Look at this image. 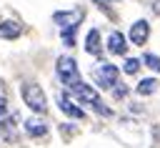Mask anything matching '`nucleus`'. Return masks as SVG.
<instances>
[{
    "label": "nucleus",
    "mask_w": 160,
    "mask_h": 148,
    "mask_svg": "<svg viewBox=\"0 0 160 148\" xmlns=\"http://www.w3.org/2000/svg\"><path fill=\"white\" fill-rule=\"evenodd\" d=\"M148 35H150L148 20H135V23L130 25V43H132V45H145V43H148Z\"/></svg>",
    "instance_id": "obj_5"
},
{
    "label": "nucleus",
    "mask_w": 160,
    "mask_h": 148,
    "mask_svg": "<svg viewBox=\"0 0 160 148\" xmlns=\"http://www.w3.org/2000/svg\"><path fill=\"white\" fill-rule=\"evenodd\" d=\"M58 105H60V110H62L65 115H70V118H75V120H82V118H85V110H82V108H78V105H75L65 93H60V95H58Z\"/></svg>",
    "instance_id": "obj_7"
},
{
    "label": "nucleus",
    "mask_w": 160,
    "mask_h": 148,
    "mask_svg": "<svg viewBox=\"0 0 160 148\" xmlns=\"http://www.w3.org/2000/svg\"><path fill=\"white\" fill-rule=\"evenodd\" d=\"M20 33H22V28H20L18 23H12V20L0 23V38H5V40H15Z\"/></svg>",
    "instance_id": "obj_10"
},
{
    "label": "nucleus",
    "mask_w": 160,
    "mask_h": 148,
    "mask_svg": "<svg viewBox=\"0 0 160 148\" xmlns=\"http://www.w3.org/2000/svg\"><path fill=\"white\" fill-rule=\"evenodd\" d=\"M142 63H145L150 70L160 73V58H158V55H152V53H145V55H142Z\"/></svg>",
    "instance_id": "obj_14"
},
{
    "label": "nucleus",
    "mask_w": 160,
    "mask_h": 148,
    "mask_svg": "<svg viewBox=\"0 0 160 148\" xmlns=\"http://www.w3.org/2000/svg\"><path fill=\"white\" fill-rule=\"evenodd\" d=\"M85 50L90 55H100V33L95 28L88 30V35H85Z\"/></svg>",
    "instance_id": "obj_9"
},
{
    "label": "nucleus",
    "mask_w": 160,
    "mask_h": 148,
    "mask_svg": "<svg viewBox=\"0 0 160 148\" xmlns=\"http://www.w3.org/2000/svg\"><path fill=\"white\" fill-rule=\"evenodd\" d=\"M118 85H120V88H115V98H122V95L128 93V88H125L122 83H118Z\"/></svg>",
    "instance_id": "obj_15"
},
{
    "label": "nucleus",
    "mask_w": 160,
    "mask_h": 148,
    "mask_svg": "<svg viewBox=\"0 0 160 148\" xmlns=\"http://www.w3.org/2000/svg\"><path fill=\"white\" fill-rule=\"evenodd\" d=\"M20 95H22L25 105H28L32 113H45V110H48V98H45V90H42L38 83H22Z\"/></svg>",
    "instance_id": "obj_2"
},
{
    "label": "nucleus",
    "mask_w": 160,
    "mask_h": 148,
    "mask_svg": "<svg viewBox=\"0 0 160 148\" xmlns=\"http://www.w3.org/2000/svg\"><path fill=\"white\" fill-rule=\"evenodd\" d=\"M70 93H72L82 105H90L95 113H100V115H110V108H105V103L100 100V95H98V90H95L92 85H88V83L78 80V83H72V85H70Z\"/></svg>",
    "instance_id": "obj_1"
},
{
    "label": "nucleus",
    "mask_w": 160,
    "mask_h": 148,
    "mask_svg": "<svg viewBox=\"0 0 160 148\" xmlns=\"http://www.w3.org/2000/svg\"><path fill=\"white\" fill-rule=\"evenodd\" d=\"M118 75H120L118 65H110V63H100V65L95 68V73H92V78H95V83H98L100 88H112V85H118Z\"/></svg>",
    "instance_id": "obj_4"
},
{
    "label": "nucleus",
    "mask_w": 160,
    "mask_h": 148,
    "mask_svg": "<svg viewBox=\"0 0 160 148\" xmlns=\"http://www.w3.org/2000/svg\"><path fill=\"white\" fill-rule=\"evenodd\" d=\"M140 70V60L138 58H128L125 63H122V73H128V75H135Z\"/></svg>",
    "instance_id": "obj_13"
},
{
    "label": "nucleus",
    "mask_w": 160,
    "mask_h": 148,
    "mask_svg": "<svg viewBox=\"0 0 160 148\" xmlns=\"http://www.w3.org/2000/svg\"><path fill=\"white\" fill-rule=\"evenodd\" d=\"M158 85H160V83H158L155 78H145V80L138 83V93H140V95H152V93L158 90Z\"/></svg>",
    "instance_id": "obj_12"
},
{
    "label": "nucleus",
    "mask_w": 160,
    "mask_h": 148,
    "mask_svg": "<svg viewBox=\"0 0 160 148\" xmlns=\"http://www.w3.org/2000/svg\"><path fill=\"white\" fill-rule=\"evenodd\" d=\"M52 18H55V23H60V28H70V25H80V20H82V10H70V13H55Z\"/></svg>",
    "instance_id": "obj_8"
},
{
    "label": "nucleus",
    "mask_w": 160,
    "mask_h": 148,
    "mask_svg": "<svg viewBox=\"0 0 160 148\" xmlns=\"http://www.w3.org/2000/svg\"><path fill=\"white\" fill-rule=\"evenodd\" d=\"M25 130H28V135L40 138V135L48 133V125H45L42 120H38V118H30V120H25Z\"/></svg>",
    "instance_id": "obj_11"
},
{
    "label": "nucleus",
    "mask_w": 160,
    "mask_h": 148,
    "mask_svg": "<svg viewBox=\"0 0 160 148\" xmlns=\"http://www.w3.org/2000/svg\"><path fill=\"white\" fill-rule=\"evenodd\" d=\"M55 70H58V78L62 80V85H72V83H78L80 80V70H78V63L70 58V55H60L58 58V65H55Z\"/></svg>",
    "instance_id": "obj_3"
},
{
    "label": "nucleus",
    "mask_w": 160,
    "mask_h": 148,
    "mask_svg": "<svg viewBox=\"0 0 160 148\" xmlns=\"http://www.w3.org/2000/svg\"><path fill=\"white\" fill-rule=\"evenodd\" d=\"M108 50H110L112 55H125V53H128V40H125V35H122L120 30H112V33L108 35Z\"/></svg>",
    "instance_id": "obj_6"
}]
</instances>
